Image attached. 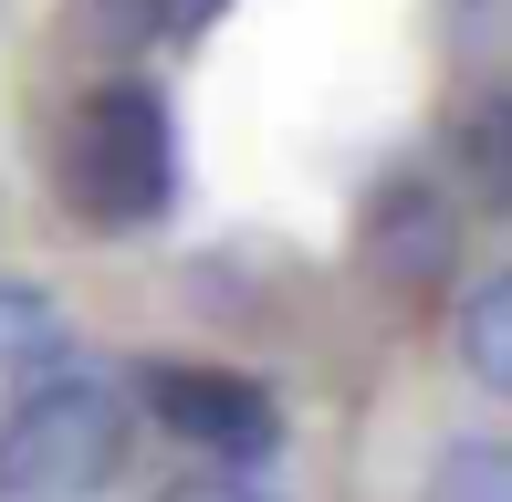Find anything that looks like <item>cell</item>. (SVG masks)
I'll list each match as a JSON object with an SVG mask.
<instances>
[{
	"instance_id": "obj_7",
	"label": "cell",
	"mask_w": 512,
	"mask_h": 502,
	"mask_svg": "<svg viewBox=\"0 0 512 502\" xmlns=\"http://www.w3.org/2000/svg\"><path fill=\"white\" fill-rule=\"evenodd\" d=\"M471 147H481V189H492V199H512V105L471 136Z\"/></svg>"
},
{
	"instance_id": "obj_6",
	"label": "cell",
	"mask_w": 512,
	"mask_h": 502,
	"mask_svg": "<svg viewBox=\"0 0 512 502\" xmlns=\"http://www.w3.org/2000/svg\"><path fill=\"white\" fill-rule=\"evenodd\" d=\"M53 356H63V314L42 293L0 283V367H53Z\"/></svg>"
},
{
	"instance_id": "obj_5",
	"label": "cell",
	"mask_w": 512,
	"mask_h": 502,
	"mask_svg": "<svg viewBox=\"0 0 512 502\" xmlns=\"http://www.w3.org/2000/svg\"><path fill=\"white\" fill-rule=\"evenodd\" d=\"M429 502H512V440H492V429L450 440L429 461Z\"/></svg>"
},
{
	"instance_id": "obj_8",
	"label": "cell",
	"mask_w": 512,
	"mask_h": 502,
	"mask_svg": "<svg viewBox=\"0 0 512 502\" xmlns=\"http://www.w3.org/2000/svg\"><path fill=\"white\" fill-rule=\"evenodd\" d=\"M168 502H262V492H251L241 471H189V482H178Z\"/></svg>"
},
{
	"instance_id": "obj_2",
	"label": "cell",
	"mask_w": 512,
	"mask_h": 502,
	"mask_svg": "<svg viewBox=\"0 0 512 502\" xmlns=\"http://www.w3.org/2000/svg\"><path fill=\"white\" fill-rule=\"evenodd\" d=\"M63 199H74V220H95V231H147L178 199V126H168V95H157V84L105 74L95 95L74 105V126H63Z\"/></svg>"
},
{
	"instance_id": "obj_4",
	"label": "cell",
	"mask_w": 512,
	"mask_h": 502,
	"mask_svg": "<svg viewBox=\"0 0 512 502\" xmlns=\"http://www.w3.org/2000/svg\"><path fill=\"white\" fill-rule=\"evenodd\" d=\"M450 335H460V367L492 387V398H512V272H492V283L460 304Z\"/></svg>"
},
{
	"instance_id": "obj_1",
	"label": "cell",
	"mask_w": 512,
	"mask_h": 502,
	"mask_svg": "<svg viewBox=\"0 0 512 502\" xmlns=\"http://www.w3.org/2000/svg\"><path fill=\"white\" fill-rule=\"evenodd\" d=\"M136 450V398L115 377L42 367L0 408V502H95Z\"/></svg>"
},
{
	"instance_id": "obj_3",
	"label": "cell",
	"mask_w": 512,
	"mask_h": 502,
	"mask_svg": "<svg viewBox=\"0 0 512 502\" xmlns=\"http://www.w3.org/2000/svg\"><path fill=\"white\" fill-rule=\"evenodd\" d=\"M136 398L157 408V429H178L209 461H272L283 450V398L262 377H230V367H147Z\"/></svg>"
}]
</instances>
